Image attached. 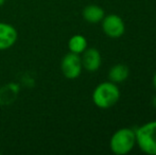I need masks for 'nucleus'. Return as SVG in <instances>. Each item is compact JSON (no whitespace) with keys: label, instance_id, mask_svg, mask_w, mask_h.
Returning <instances> with one entry per match:
<instances>
[{"label":"nucleus","instance_id":"3","mask_svg":"<svg viewBox=\"0 0 156 155\" xmlns=\"http://www.w3.org/2000/svg\"><path fill=\"white\" fill-rule=\"evenodd\" d=\"M136 146L144 153L156 155V120L149 121L135 130Z\"/></svg>","mask_w":156,"mask_h":155},{"label":"nucleus","instance_id":"5","mask_svg":"<svg viewBox=\"0 0 156 155\" xmlns=\"http://www.w3.org/2000/svg\"><path fill=\"white\" fill-rule=\"evenodd\" d=\"M102 30L109 38H119L125 32V23L123 19L117 14L105 15L101 21Z\"/></svg>","mask_w":156,"mask_h":155},{"label":"nucleus","instance_id":"11","mask_svg":"<svg viewBox=\"0 0 156 155\" xmlns=\"http://www.w3.org/2000/svg\"><path fill=\"white\" fill-rule=\"evenodd\" d=\"M152 82H153V86H154V88L156 89V72L154 73V76H153V80H152Z\"/></svg>","mask_w":156,"mask_h":155},{"label":"nucleus","instance_id":"9","mask_svg":"<svg viewBox=\"0 0 156 155\" xmlns=\"http://www.w3.org/2000/svg\"><path fill=\"white\" fill-rule=\"evenodd\" d=\"M129 76V69L124 64H116L109 69L108 79L111 82L115 84H119L127 80Z\"/></svg>","mask_w":156,"mask_h":155},{"label":"nucleus","instance_id":"8","mask_svg":"<svg viewBox=\"0 0 156 155\" xmlns=\"http://www.w3.org/2000/svg\"><path fill=\"white\" fill-rule=\"evenodd\" d=\"M82 16L85 21L89 23H99L105 16V12L97 4H89L82 11Z\"/></svg>","mask_w":156,"mask_h":155},{"label":"nucleus","instance_id":"6","mask_svg":"<svg viewBox=\"0 0 156 155\" xmlns=\"http://www.w3.org/2000/svg\"><path fill=\"white\" fill-rule=\"evenodd\" d=\"M81 61L85 70L89 72H96L102 64V56L100 51L96 48H86V50L81 55Z\"/></svg>","mask_w":156,"mask_h":155},{"label":"nucleus","instance_id":"1","mask_svg":"<svg viewBox=\"0 0 156 155\" xmlns=\"http://www.w3.org/2000/svg\"><path fill=\"white\" fill-rule=\"evenodd\" d=\"M120 89L117 84L106 81L98 84L93 91V102L99 108L107 110L118 103L120 99Z\"/></svg>","mask_w":156,"mask_h":155},{"label":"nucleus","instance_id":"2","mask_svg":"<svg viewBox=\"0 0 156 155\" xmlns=\"http://www.w3.org/2000/svg\"><path fill=\"white\" fill-rule=\"evenodd\" d=\"M136 146L135 130L131 128H121L117 130L109 139L111 151L116 155L129 154Z\"/></svg>","mask_w":156,"mask_h":155},{"label":"nucleus","instance_id":"12","mask_svg":"<svg viewBox=\"0 0 156 155\" xmlns=\"http://www.w3.org/2000/svg\"><path fill=\"white\" fill-rule=\"evenodd\" d=\"M152 103H153V106L156 108V96L154 98H153V100H152Z\"/></svg>","mask_w":156,"mask_h":155},{"label":"nucleus","instance_id":"7","mask_svg":"<svg viewBox=\"0 0 156 155\" xmlns=\"http://www.w3.org/2000/svg\"><path fill=\"white\" fill-rule=\"evenodd\" d=\"M18 38L17 30L12 25L0 23V50L10 49L15 45Z\"/></svg>","mask_w":156,"mask_h":155},{"label":"nucleus","instance_id":"10","mask_svg":"<svg viewBox=\"0 0 156 155\" xmlns=\"http://www.w3.org/2000/svg\"><path fill=\"white\" fill-rule=\"evenodd\" d=\"M87 48V39L81 34L71 36L68 41V49L70 52L76 54H82Z\"/></svg>","mask_w":156,"mask_h":155},{"label":"nucleus","instance_id":"4","mask_svg":"<svg viewBox=\"0 0 156 155\" xmlns=\"http://www.w3.org/2000/svg\"><path fill=\"white\" fill-rule=\"evenodd\" d=\"M61 69H62L63 75L69 80H74L79 78L83 69L81 55L69 51V53L65 54L62 58Z\"/></svg>","mask_w":156,"mask_h":155},{"label":"nucleus","instance_id":"13","mask_svg":"<svg viewBox=\"0 0 156 155\" xmlns=\"http://www.w3.org/2000/svg\"><path fill=\"white\" fill-rule=\"evenodd\" d=\"M4 2H5V0H0V6H1V5H3V4H4Z\"/></svg>","mask_w":156,"mask_h":155}]
</instances>
